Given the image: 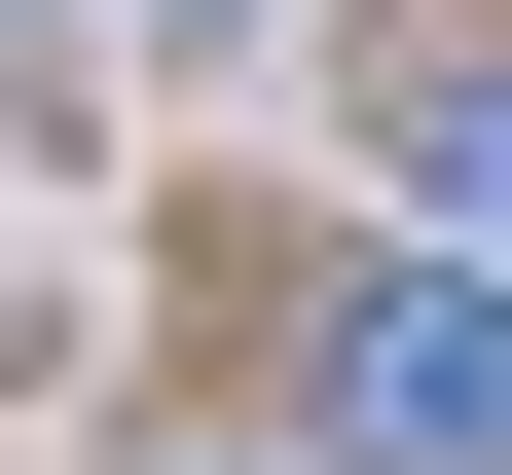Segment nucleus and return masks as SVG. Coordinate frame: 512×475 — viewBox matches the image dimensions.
Instances as JSON below:
<instances>
[{"mask_svg":"<svg viewBox=\"0 0 512 475\" xmlns=\"http://www.w3.org/2000/svg\"><path fill=\"white\" fill-rule=\"evenodd\" d=\"M293 366H330V475H512V256H330Z\"/></svg>","mask_w":512,"mask_h":475,"instance_id":"obj_1","label":"nucleus"},{"mask_svg":"<svg viewBox=\"0 0 512 475\" xmlns=\"http://www.w3.org/2000/svg\"><path fill=\"white\" fill-rule=\"evenodd\" d=\"M366 147H403V220H512V0H403L366 37Z\"/></svg>","mask_w":512,"mask_h":475,"instance_id":"obj_2","label":"nucleus"}]
</instances>
